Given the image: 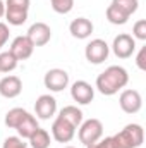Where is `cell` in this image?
<instances>
[{
    "mask_svg": "<svg viewBox=\"0 0 146 148\" xmlns=\"http://www.w3.org/2000/svg\"><path fill=\"white\" fill-rule=\"evenodd\" d=\"M129 83V74L120 66H110L96 77V88L102 95L112 97L119 93V90L126 88Z\"/></svg>",
    "mask_w": 146,
    "mask_h": 148,
    "instance_id": "cell-1",
    "label": "cell"
},
{
    "mask_svg": "<svg viewBox=\"0 0 146 148\" xmlns=\"http://www.w3.org/2000/svg\"><path fill=\"white\" fill-rule=\"evenodd\" d=\"M145 140V131L139 124H127L122 131L110 136L112 148H139Z\"/></svg>",
    "mask_w": 146,
    "mask_h": 148,
    "instance_id": "cell-2",
    "label": "cell"
},
{
    "mask_svg": "<svg viewBox=\"0 0 146 148\" xmlns=\"http://www.w3.org/2000/svg\"><path fill=\"white\" fill-rule=\"evenodd\" d=\"M139 0H112L107 7V19L112 24H126L127 19L138 10Z\"/></svg>",
    "mask_w": 146,
    "mask_h": 148,
    "instance_id": "cell-3",
    "label": "cell"
},
{
    "mask_svg": "<svg viewBox=\"0 0 146 148\" xmlns=\"http://www.w3.org/2000/svg\"><path fill=\"white\" fill-rule=\"evenodd\" d=\"M29 0H5V17L9 24L12 26H21L28 21V12H29Z\"/></svg>",
    "mask_w": 146,
    "mask_h": 148,
    "instance_id": "cell-4",
    "label": "cell"
},
{
    "mask_svg": "<svg viewBox=\"0 0 146 148\" xmlns=\"http://www.w3.org/2000/svg\"><path fill=\"white\" fill-rule=\"evenodd\" d=\"M103 136V124L98 119H88L79 126V141L88 147Z\"/></svg>",
    "mask_w": 146,
    "mask_h": 148,
    "instance_id": "cell-5",
    "label": "cell"
},
{
    "mask_svg": "<svg viewBox=\"0 0 146 148\" xmlns=\"http://www.w3.org/2000/svg\"><path fill=\"white\" fill-rule=\"evenodd\" d=\"M108 53H110V47L107 45L105 40H91L86 48H84V55H86V60L91 62V64H102L108 59Z\"/></svg>",
    "mask_w": 146,
    "mask_h": 148,
    "instance_id": "cell-6",
    "label": "cell"
},
{
    "mask_svg": "<svg viewBox=\"0 0 146 148\" xmlns=\"http://www.w3.org/2000/svg\"><path fill=\"white\" fill-rule=\"evenodd\" d=\"M45 88H48L53 93H59L69 86V74L64 69H50L43 77Z\"/></svg>",
    "mask_w": 146,
    "mask_h": 148,
    "instance_id": "cell-7",
    "label": "cell"
},
{
    "mask_svg": "<svg viewBox=\"0 0 146 148\" xmlns=\"http://www.w3.org/2000/svg\"><path fill=\"white\" fill-rule=\"evenodd\" d=\"M119 105L126 114H138L143 107V98L138 90H124L119 97Z\"/></svg>",
    "mask_w": 146,
    "mask_h": 148,
    "instance_id": "cell-8",
    "label": "cell"
},
{
    "mask_svg": "<svg viewBox=\"0 0 146 148\" xmlns=\"http://www.w3.org/2000/svg\"><path fill=\"white\" fill-rule=\"evenodd\" d=\"M112 50L113 53L119 57V59H129L134 50H136V41L134 38L127 33H120L113 38V43H112Z\"/></svg>",
    "mask_w": 146,
    "mask_h": 148,
    "instance_id": "cell-9",
    "label": "cell"
},
{
    "mask_svg": "<svg viewBox=\"0 0 146 148\" xmlns=\"http://www.w3.org/2000/svg\"><path fill=\"white\" fill-rule=\"evenodd\" d=\"M76 129L77 127H74L71 122H67L65 119L57 115V119L52 124V136L59 143H69L74 138V134H76Z\"/></svg>",
    "mask_w": 146,
    "mask_h": 148,
    "instance_id": "cell-10",
    "label": "cell"
},
{
    "mask_svg": "<svg viewBox=\"0 0 146 148\" xmlns=\"http://www.w3.org/2000/svg\"><path fill=\"white\" fill-rule=\"evenodd\" d=\"M71 97L74 98V102H77L79 105H88L93 102L95 98V90L89 83L79 79L71 86Z\"/></svg>",
    "mask_w": 146,
    "mask_h": 148,
    "instance_id": "cell-11",
    "label": "cell"
},
{
    "mask_svg": "<svg viewBox=\"0 0 146 148\" xmlns=\"http://www.w3.org/2000/svg\"><path fill=\"white\" fill-rule=\"evenodd\" d=\"M26 36L31 40V43H33L35 47H43V45H46V43L50 41V38H52V29H50V26L45 24V23H35V24L29 26Z\"/></svg>",
    "mask_w": 146,
    "mask_h": 148,
    "instance_id": "cell-12",
    "label": "cell"
},
{
    "mask_svg": "<svg viewBox=\"0 0 146 148\" xmlns=\"http://www.w3.org/2000/svg\"><path fill=\"white\" fill-rule=\"evenodd\" d=\"M33 50H35V45L31 43L29 38L28 36H17V38H14L9 52L17 60H26V59H29L33 55Z\"/></svg>",
    "mask_w": 146,
    "mask_h": 148,
    "instance_id": "cell-13",
    "label": "cell"
},
{
    "mask_svg": "<svg viewBox=\"0 0 146 148\" xmlns=\"http://www.w3.org/2000/svg\"><path fill=\"white\" fill-rule=\"evenodd\" d=\"M35 112H36V115L40 119L48 121L57 112V100L52 95H41V97H38L36 103H35Z\"/></svg>",
    "mask_w": 146,
    "mask_h": 148,
    "instance_id": "cell-14",
    "label": "cell"
},
{
    "mask_svg": "<svg viewBox=\"0 0 146 148\" xmlns=\"http://www.w3.org/2000/svg\"><path fill=\"white\" fill-rule=\"evenodd\" d=\"M23 91V83L17 76H5L0 79V95L3 98H16Z\"/></svg>",
    "mask_w": 146,
    "mask_h": 148,
    "instance_id": "cell-15",
    "label": "cell"
},
{
    "mask_svg": "<svg viewBox=\"0 0 146 148\" xmlns=\"http://www.w3.org/2000/svg\"><path fill=\"white\" fill-rule=\"evenodd\" d=\"M69 31L77 40H86L93 33V23L89 19H86V17H77L69 24Z\"/></svg>",
    "mask_w": 146,
    "mask_h": 148,
    "instance_id": "cell-16",
    "label": "cell"
},
{
    "mask_svg": "<svg viewBox=\"0 0 146 148\" xmlns=\"http://www.w3.org/2000/svg\"><path fill=\"white\" fill-rule=\"evenodd\" d=\"M38 127H40V126H38L36 117H35V115H31V114H28V115L23 119V122L16 127V131L19 133V136H21L23 140H24V138H26V140H29V136L36 131Z\"/></svg>",
    "mask_w": 146,
    "mask_h": 148,
    "instance_id": "cell-17",
    "label": "cell"
},
{
    "mask_svg": "<svg viewBox=\"0 0 146 148\" xmlns=\"http://www.w3.org/2000/svg\"><path fill=\"white\" fill-rule=\"evenodd\" d=\"M59 115H60L62 119H65L67 122H71L74 127H79L81 122H83V112L79 110L77 107H74V105H67V107H64Z\"/></svg>",
    "mask_w": 146,
    "mask_h": 148,
    "instance_id": "cell-18",
    "label": "cell"
},
{
    "mask_svg": "<svg viewBox=\"0 0 146 148\" xmlns=\"http://www.w3.org/2000/svg\"><path fill=\"white\" fill-rule=\"evenodd\" d=\"M28 114H29V112L24 110V109H21V107L10 109V110L5 114V126H7V127H12V129H16V127L23 122V119H24Z\"/></svg>",
    "mask_w": 146,
    "mask_h": 148,
    "instance_id": "cell-19",
    "label": "cell"
},
{
    "mask_svg": "<svg viewBox=\"0 0 146 148\" xmlns=\"http://www.w3.org/2000/svg\"><path fill=\"white\" fill-rule=\"evenodd\" d=\"M29 145H31V148H48L50 147V134H48V131L38 127L36 131L29 136Z\"/></svg>",
    "mask_w": 146,
    "mask_h": 148,
    "instance_id": "cell-20",
    "label": "cell"
},
{
    "mask_svg": "<svg viewBox=\"0 0 146 148\" xmlns=\"http://www.w3.org/2000/svg\"><path fill=\"white\" fill-rule=\"evenodd\" d=\"M17 59L10 52H2L0 53V73H12L17 67Z\"/></svg>",
    "mask_w": 146,
    "mask_h": 148,
    "instance_id": "cell-21",
    "label": "cell"
},
{
    "mask_svg": "<svg viewBox=\"0 0 146 148\" xmlns=\"http://www.w3.org/2000/svg\"><path fill=\"white\" fill-rule=\"evenodd\" d=\"M50 3L57 14H69L74 7V0H50Z\"/></svg>",
    "mask_w": 146,
    "mask_h": 148,
    "instance_id": "cell-22",
    "label": "cell"
},
{
    "mask_svg": "<svg viewBox=\"0 0 146 148\" xmlns=\"http://www.w3.org/2000/svg\"><path fill=\"white\" fill-rule=\"evenodd\" d=\"M2 148H28V143H24L23 138H19V136H9L3 141Z\"/></svg>",
    "mask_w": 146,
    "mask_h": 148,
    "instance_id": "cell-23",
    "label": "cell"
},
{
    "mask_svg": "<svg viewBox=\"0 0 146 148\" xmlns=\"http://www.w3.org/2000/svg\"><path fill=\"white\" fill-rule=\"evenodd\" d=\"M132 35H134V38H138V40H146V21L145 19H139L134 24Z\"/></svg>",
    "mask_w": 146,
    "mask_h": 148,
    "instance_id": "cell-24",
    "label": "cell"
},
{
    "mask_svg": "<svg viewBox=\"0 0 146 148\" xmlns=\"http://www.w3.org/2000/svg\"><path fill=\"white\" fill-rule=\"evenodd\" d=\"M9 35H10L9 26H7L5 23H0V50L5 47V43H7V40H9Z\"/></svg>",
    "mask_w": 146,
    "mask_h": 148,
    "instance_id": "cell-25",
    "label": "cell"
},
{
    "mask_svg": "<svg viewBox=\"0 0 146 148\" xmlns=\"http://www.w3.org/2000/svg\"><path fill=\"white\" fill-rule=\"evenodd\" d=\"M136 66L141 69V71H146V47H143L136 57Z\"/></svg>",
    "mask_w": 146,
    "mask_h": 148,
    "instance_id": "cell-26",
    "label": "cell"
},
{
    "mask_svg": "<svg viewBox=\"0 0 146 148\" xmlns=\"http://www.w3.org/2000/svg\"><path fill=\"white\" fill-rule=\"evenodd\" d=\"M86 148H112V141H110V136L108 138H100L98 141L88 145Z\"/></svg>",
    "mask_w": 146,
    "mask_h": 148,
    "instance_id": "cell-27",
    "label": "cell"
},
{
    "mask_svg": "<svg viewBox=\"0 0 146 148\" xmlns=\"http://www.w3.org/2000/svg\"><path fill=\"white\" fill-rule=\"evenodd\" d=\"M3 16H5V3L0 0V19H2Z\"/></svg>",
    "mask_w": 146,
    "mask_h": 148,
    "instance_id": "cell-28",
    "label": "cell"
},
{
    "mask_svg": "<svg viewBox=\"0 0 146 148\" xmlns=\"http://www.w3.org/2000/svg\"><path fill=\"white\" fill-rule=\"evenodd\" d=\"M64 148H74V147H64Z\"/></svg>",
    "mask_w": 146,
    "mask_h": 148,
    "instance_id": "cell-29",
    "label": "cell"
}]
</instances>
